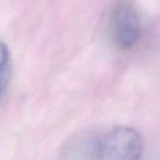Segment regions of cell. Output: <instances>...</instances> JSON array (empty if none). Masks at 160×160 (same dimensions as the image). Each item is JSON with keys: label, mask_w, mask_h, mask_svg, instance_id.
<instances>
[{"label": "cell", "mask_w": 160, "mask_h": 160, "mask_svg": "<svg viewBox=\"0 0 160 160\" xmlns=\"http://www.w3.org/2000/svg\"><path fill=\"white\" fill-rule=\"evenodd\" d=\"M109 28L113 43L122 51H129L142 36V21L135 6L129 0H118L109 17Z\"/></svg>", "instance_id": "cell-2"}, {"label": "cell", "mask_w": 160, "mask_h": 160, "mask_svg": "<svg viewBox=\"0 0 160 160\" xmlns=\"http://www.w3.org/2000/svg\"><path fill=\"white\" fill-rule=\"evenodd\" d=\"M145 142L140 133L131 126H115L98 135L82 134L62 146L67 159L133 160L142 157Z\"/></svg>", "instance_id": "cell-1"}, {"label": "cell", "mask_w": 160, "mask_h": 160, "mask_svg": "<svg viewBox=\"0 0 160 160\" xmlns=\"http://www.w3.org/2000/svg\"><path fill=\"white\" fill-rule=\"evenodd\" d=\"M11 77V56L8 46L0 41V103L2 101Z\"/></svg>", "instance_id": "cell-3"}]
</instances>
